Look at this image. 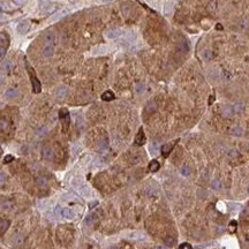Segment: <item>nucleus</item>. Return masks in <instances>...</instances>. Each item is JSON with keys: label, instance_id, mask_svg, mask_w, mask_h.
Masks as SVG:
<instances>
[{"label": "nucleus", "instance_id": "obj_42", "mask_svg": "<svg viewBox=\"0 0 249 249\" xmlns=\"http://www.w3.org/2000/svg\"><path fill=\"white\" fill-rule=\"evenodd\" d=\"M66 14H67V12H65V11H64V12H60V13H58V14H56L53 19L57 20V19H59V17H61V16H65V15H66Z\"/></svg>", "mask_w": 249, "mask_h": 249}, {"label": "nucleus", "instance_id": "obj_33", "mask_svg": "<svg viewBox=\"0 0 249 249\" xmlns=\"http://www.w3.org/2000/svg\"><path fill=\"white\" fill-rule=\"evenodd\" d=\"M144 90V84L143 83H137L136 84V92H139V94H142Z\"/></svg>", "mask_w": 249, "mask_h": 249}, {"label": "nucleus", "instance_id": "obj_5", "mask_svg": "<svg viewBox=\"0 0 249 249\" xmlns=\"http://www.w3.org/2000/svg\"><path fill=\"white\" fill-rule=\"evenodd\" d=\"M56 43V34L53 31H46L44 34V44H53Z\"/></svg>", "mask_w": 249, "mask_h": 249}, {"label": "nucleus", "instance_id": "obj_49", "mask_svg": "<svg viewBox=\"0 0 249 249\" xmlns=\"http://www.w3.org/2000/svg\"><path fill=\"white\" fill-rule=\"evenodd\" d=\"M97 203H98V202H94V203H91L90 205H89V207L92 208V207H95V205H96V204H97Z\"/></svg>", "mask_w": 249, "mask_h": 249}, {"label": "nucleus", "instance_id": "obj_50", "mask_svg": "<svg viewBox=\"0 0 249 249\" xmlns=\"http://www.w3.org/2000/svg\"><path fill=\"white\" fill-rule=\"evenodd\" d=\"M216 28H217V29H222V26H220V24H217V27H216Z\"/></svg>", "mask_w": 249, "mask_h": 249}, {"label": "nucleus", "instance_id": "obj_41", "mask_svg": "<svg viewBox=\"0 0 249 249\" xmlns=\"http://www.w3.org/2000/svg\"><path fill=\"white\" fill-rule=\"evenodd\" d=\"M5 54H6V47H4V46H0V59H1V58H4Z\"/></svg>", "mask_w": 249, "mask_h": 249}, {"label": "nucleus", "instance_id": "obj_8", "mask_svg": "<svg viewBox=\"0 0 249 249\" xmlns=\"http://www.w3.org/2000/svg\"><path fill=\"white\" fill-rule=\"evenodd\" d=\"M121 34H122V31L120 29H110L106 31V37L109 39H115L119 36H121Z\"/></svg>", "mask_w": 249, "mask_h": 249}, {"label": "nucleus", "instance_id": "obj_45", "mask_svg": "<svg viewBox=\"0 0 249 249\" xmlns=\"http://www.w3.org/2000/svg\"><path fill=\"white\" fill-rule=\"evenodd\" d=\"M238 155H239V154L237 152V151H234V150L233 151H230V156H231V157H232V156L234 157V156H238Z\"/></svg>", "mask_w": 249, "mask_h": 249}, {"label": "nucleus", "instance_id": "obj_24", "mask_svg": "<svg viewBox=\"0 0 249 249\" xmlns=\"http://www.w3.org/2000/svg\"><path fill=\"white\" fill-rule=\"evenodd\" d=\"M36 181H37V185L39 186L41 188H44V187L47 186V180H46L44 177H38Z\"/></svg>", "mask_w": 249, "mask_h": 249}, {"label": "nucleus", "instance_id": "obj_47", "mask_svg": "<svg viewBox=\"0 0 249 249\" xmlns=\"http://www.w3.org/2000/svg\"><path fill=\"white\" fill-rule=\"evenodd\" d=\"M156 249H167L166 247H164V246H157L156 247Z\"/></svg>", "mask_w": 249, "mask_h": 249}, {"label": "nucleus", "instance_id": "obj_40", "mask_svg": "<svg viewBox=\"0 0 249 249\" xmlns=\"http://www.w3.org/2000/svg\"><path fill=\"white\" fill-rule=\"evenodd\" d=\"M23 242V238L22 237H17V238L15 239V241H14V245L15 246H20L21 243Z\"/></svg>", "mask_w": 249, "mask_h": 249}, {"label": "nucleus", "instance_id": "obj_17", "mask_svg": "<svg viewBox=\"0 0 249 249\" xmlns=\"http://www.w3.org/2000/svg\"><path fill=\"white\" fill-rule=\"evenodd\" d=\"M231 134L233 136H242L243 135V129L240 127V126H234V127H232V129H231Z\"/></svg>", "mask_w": 249, "mask_h": 249}, {"label": "nucleus", "instance_id": "obj_23", "mask_svg": "<svg viewBox=\"0 0 249 249\" xmlns=\"http://www.w3.org/2000/svg\"><path fill=\"white\" fill-rule=\"evenodd\" d=\"M96 220H97V215H96V213H91V215H89L87 218H85V224H87V225H91V224H94Z\"/></svg>", "mask_w": 249, "mask_h": 249}, {"label": "nucleus", "instance_id": "obj_37", "mask_svg": "<svg viewBox=\"0 0 249 249\" xmlns=\"http://www.w3.org/2000/svg\"><path fill=\"white\" fill-rule=\"evenodd\" d=\"M13 160H14V157H13L12 155L5 156V158H4V163H5V164H8V163L13 162Z\"/></svg>", "mask_w": 249, "mask_h": 249}, {"label": "nucleus", "instance_id": "obj_3", "mask_svg": "<svg viewBox=\"0 0 249 249\" xmlns=\"http://www.w3.org/2000/svg\"><path fill=\"white\" fill-rule=\"evenodd\" d=\"M29 29H30V23H29V21H27V20L21 21V22L17 24V27H16L17 32L21 35H26L27 32L29 31Z\"/></svg>", "mask_w": 249, "mask_h": 249}, {"label": "nucleus", "instance_id": "obj_15", "mask_svg": "<svg viewBox=\"0 0 249 249\" xmlns=\"http://www.w3.org/2000/svg\"><path fill=\"white\" fill-rule=\"evenodd\" d=\"M5 96H6V98L7 99H15L16 97L19 96V91L16 90V89H8V90L6 91Z\"/></svg>", "mask_w": 249, "mask_h": 249}, {"label": "nucleus", "instance_id": "obj_2", "mask_svg": "<svg viewBox=\"0 0 249 249\" xmlns=\"http://www.w3.org/2000/svg\"><path fill=\"white\" fill-rule=\"evenodd\" d=\"M59 118H60L61 126H62V132L67 133L68 128H69V124H71V114L68 112V110L62 107L59 111Z\"/></svg>", "mask_w": 249, "mask_h": 249}, {"label": "nucleus", "instance_id": "obj_27", "mask_svg": "<svg viewBox=\"0 0 249 249\" xmlns=\"http://www.w3.org/2000/svg\"><path fill=\"white\" fill-rule=\"evenodd\" d=\"M7 11H11L9 5L7 2H5V1H0V12H7Z\"/></svg>", "mask_w": 249, "mask_h": 249}, {"label": "nucleus", "instance_id": "obj_34", "mask_svg": "<svg viewBox=\"0 0 249 249\" xmlns=\"http://www.w3.org/2000/svg\"><path fill=\"white\" fill-rule=\"evenodd\" d=\"M233 110H234V112L239 113V112H241L242 110H243V105H242V104H237V105L233 106Z\"/></svg>", "mask_w": 249, "mask_h": 249}, {"label": "nucleus", "instance_id": "obj_43", "mask_svg": "<svg viewBox=\"0 0 249 249\" xmlns=\"http://www.w3.org/2000/svg\"><path fill=\"white\" fill-rule=\"evenodd\" d=\"M14 2H15L16 5H19V6H22V5H24L28 1V0H13Z\"/></svg>", "mask_w": 249, "mask_h": 249}, {"label": "nucleus", "instance_id": "obj_30", "mask_svg": "<svg viewBox=\"0 0 249 249\" xmlns=\"http://www.w3.org/2000/svg\"><path fill=\"white\" fill-rule=\"evenodd\" d=\"M129 238H130V239H136V240H139V239H143V238H144V235H143V234L139 233V232H136V233L129 234Z\"/></svg>", "mask_w": 249, "mask_h": 249}, {"label": "nucleus", "instance_id": "obj_26", "mask_svg": "<svg viewBox=\"0 0 249 249\" xmlns=\"http://www.w3.org/2000/svg\"><path fill=\"white\" fill-rule=\"evenodd\" d=\"M1 69L2 71H5V72H9L11 71V68H12V62L9 60H6V61H4L2 64H1Z\"/></svg>", "mask_w": 249, "mask_h": 249}, {"label": "nucleus", "instance_id": "obj_48", "mask_svg": "<svg viewBox=\"0 0 249 249\" xmlns=\"http://www.w3.org/2000/svg\"><path fill=\"white\" fill-rule=\"evenodd\" d=\"M0 21H6V17L4 15H1V14H0Z\"/></svg>", "mask_w": 249, "mask_h": 249}, {"label": "nucleus", "instance_id": "obj_7", "mask_svg": "<svg viewBox=\"0 0 249 249\" xmlns=\"http://www.w3.org/2000/svg\"><path fill=\"white\" fill-rule=\"evenodd\" d=\"M42 155H43V158L44 159L51 160V159L53 158V156H54V152H53L52 148L45 147V148H43V150H42Z\"/></svg>", "mask_w": 249, "mask_h": 249}, {"label": "nucleus", "instance_id": "obj_18", "mask_svg": "<svg viewBox=\"0 0 249 249\" xmlns=\"http://www.w3.org/2000/svg\"><path fill=\"white\" fill-rule=\"evenodd\" d=\"M102 99L104 102H111L114 99V94L112 91H105L104 94L102 95Z\"/></svg>", "mask_w": 249, "mask_h": 249}, {"label": "nucleus", "instance_id": "obj_36", "mask_svg": "<svg viewBox=\"0 0 249 249\" xmlns=\"http://www.w3.org/2000/svg\"><path fill=\"white\" fill-rule=\"evenodd\" d=\"M7 180V175L5 172H0V185L1 183H5V181Z\"/></svg>", "mask_w": 249, "mask_h": 249}, {"label": "nucleus", "instance_id": "obj_44", "mask_svg": "<svg viewBox=\"0 0 249 249\" xmlns=\"http://www.w3.org/2000/svg\"><path fill=\"white\" fill-rule=\"evenodd\" d=\"M248 215H249V207H247V208H245V210L242 211L241 217H246V216H248Z\"/></svg>", "mask_w": 249, "mask_h": 249}, {"label": "nucleus", "instance_id": "obj_29", "mask_svg": "<svg viewBox=\"0 0 249 249\" xmlns=\"http://www.w3.org/2000/svg\"><path fill=\"white\" fill-rule=\"evenodd\" d=\"M220 186H222V183H220V181H219L218 179H213L211 182V187L213 189H216V190H218V189H220Z\"/></svg>", "mask_w": 249, "mask_h": 249}, {"label": "nucleus", "instance_id": "obj_46", "mask_svg": "<svg viewBox=\"0 0 249 249\" xmlns=\"http://www.w3.org/2000/svg\"><path fill=\"white\" fill-rule=\"evenodd\" d=\"M215 100V96H210V100H209V104H212V102Z\"/></svg>", "mask_w": 249, "mask_h": 249}, {"label": "nucleus", "instance_id": "obj_13", "mask_svg": "<svg viewBox=\"0 0 249 249\" xmlns=\"http://www.w3.org/2000/svg\"><path fill=\"white\" fill-rule=\"evenodd\" d=\"M174 143H175V142H173V143H167V144H165V145H163L162 154L164 157H167V156L170 155V152L172 151V149H173V147H174Z\"/></svg>", "mask_w": 249, "mask_h": 249}, {"label": "nucleus", "instance_id": "obj_4", "mask_svg": "<svg viewBox=\"0 0 249 249\" xmlns=\"http://www.w3.org/2000/svg\"><path fill=\"white\" fill-rule=\"evenodd\" d=\"M53 53H54V45L53 44H44L43 45V56L44 57H52Z\"/></svg>", "mask_w": 249, "mask_h": 249}, {"label": "nucleus", "instance_id": "obj_19", "mask_svg": "<svg viewBox=\"0 0 249 249\" xmlns=\"http://www.w3.org/2000/svg\"><path fill=\"white\" fill-rule=\"evenodd\" d=\"M202 58H203L205 61L211 60L212 58H213V52L210 51V50H204L203 52H202Z\"/></svg>", "mask_w": 249, "mask_h": 249}, {"label": "nucleus", "instance_id": "obj_20", "mask_svg": "<svg viewBox=\"0 0 249 249\" xmlns=\"http://www.w3.org/2000/svg\"><path fill=\"white\" fill-rule=\"evenodd\" d=\"M159 167H160V165H159L158 160H151L150 164H149V170L151 172H157L159 170Z\"/></svg>", "mask_w": 249, "mask_h": 249}, {"label": "nucleus", "instance_id": "obj_52", "mask_svg": "<svg viewBox=\"0 0 249 249\" xmlns=\"http://www.w3.org/2000/svg\"><path fill=\"white\" fill-rule=\"evenodd\" d=\"M103 2H107V1H111V0H102Z\"/></svg>", "mask_w": 249, "mask_h": 249}, {"label": "nucleus", "instance_id": "obj_1", "mask_svg": "<svg viewBox=\"0 0 249 249\" xmlns=\"http://www.w3.org/2000/svg\"><path fill=\"white\" fill-rule=\"evenodd\" d=\"M26 66H27V69H28V73H29V76H30L31 85H32V91H34V94H39L42 90L41 82H39L38 77L36 76V74H35V71L32 69V67L28 64V61L27 60H26Z\"/></svg>", "mask_w": 249, "mask_h": 249}, {"label": "nucleus", "instance_id": "obj_10", "mask_svg": "<svg viewBox=\"0 0 249 249\" xmlns=\"http://www.w3.org/2000/svg\"><path fill=\"white\" fill-rule=\"evenodd\" d=\"M9 225H11V222H9L8 219H6V218L0 219V234H1V235L8 230Z\"/></svg>", "mask_w": 249, "mask_h": 249}, {"label": "nucleus", "instance_id": "obj_38", "mask_svg": "<svg viewBox=\"0 0 249 249\" xmlns=\"http://www.w3.org/2000/svg\"><path fill=\"white\" fill-rule=\"evenodd\" d=\"M165 243L168 246V247H172V246L174 245V239L173 238H167L165 240Z\"/></svg>", "mask_w": 249, "mask_h": 249}, {"label": "nucleus", "instance_id": "obj_11", "mask_svg": "<svg viewBox=\"0 0 249 249\" xmlns=\"http://www.w3.org/2000/svg\"><path fill=\"white\" fill-rule=\"evenodd\" d=\"M8 130H9V122L6 118H1L0 119V132L7 133Z\"/></svg>", "mask_w": 249, "mask_h": 249}, {"label": "nucleus", "instance_id": "obj_31", "mask_svg": "<svg viewBox=\"0 0 249 249\" xmlns=\"http://www.w3.org/2000/svg\"><path fill=\"white\" fill-rule=\"evenodd\" d=\"M1 207H2L4 210L9 211V210H12V208H13V204H12L11 202H4V203L1 204Z\"/></svg>", "mask_w": 249, "mask_h": 249}, {"label": "nucleus", "instance_id": "obj_14", "mask_svg": "<svg viewBox=\"0 0 249 249\" xmlns=\"http://www.w3.org/2000/svg\"><path fill=\"white\" fill-rule=\"evenodd\" d=\"M156 110H157V104H156L155 100H150V102L147 103V105H145V112L147 113H154Z\"/></svg>", "mask_w": 249, "mask_h": 249}, {"label": "nucleus", "instance_id": "obj_51", "mask_svg": "<svg viewBox=\"0 0 249 249\" xmlns=\"http://www.w3.org/2000/svg\"><path fill=\"white\" fill-rule=\"evenodd\" d=\"M2 80H4V77H2V76H1V75H0V83H1V82H2Z\"/></svg>", "mask_w": 249, "mask_h": 249}, {"label": "nucleus", "instance_id": "obj_21", "mask_svg": "<svg viewBox=\"0 0 249 249\" xmlns=\"http://www.w3.org/2000/svg\"><path fill=\"white\" fill-rule=\"evenodd\" d=\"M0 46H4L6 49L8 46V38L5 32H0Z\"/></svg>", "mask_w": 249, "mask_h": 249}, {"label": "nucleus", "instance_id": "obj_12", "mask_svg": "<svg viewBox=\"0 0 249 249\" xmlns=\"http://www.w3.org/2000/svg\"><path fill=\"white\" fill-rule=\"evenodd\" d=\"M67 88L66 87H59L56 91V96H57L58 99H64L66 96H67Z\"/></svg>", "mask_w": 249, "mask_h": 249}, {"label": "nucleus", "instance_id": "obj_39", "mask_svg": "<svg viewBox=\"0 0 249 249\" xmlns=\"http://www.w3.org/2000/svg\"><path fill=\"white\" fill-rule=\"evenodd\" d=\"M179 249H193V247L190 245H189V243H181V245H180V247H179Z\"/></svg>", "mask_w": 249, "mask_h": 249}, {"label": "nucleus", "instance_id": "obj_22", "mask_svg": "<svg viewBox=\"0 0 249 249\" xmlns=\"http://www.w3.org/2000/svg\"><path fill=\"white\" fill-rule=\"evenodd\" d=\"M234 113V110H233V106H225L223 109V115L224 117H231L232 114Z\"/></svg>", "mask_w": 249, "mask_h": 249}, {"label": "nucleus", "instance_id": "obj_35", "mask_svg": "<svg viewBox=\"0 0 249 249\" xmlns=\"http://www.w3.org/2000/svg\"><path fill=\"white\" fill-rule=\"evenodd\" d=\"M228 228H230L231 232H235V230H237V222H235V220H232L230 223Z\"/></svg>", "mask_w": 249, "mask_h": 249}, {"label": "nucleus", "instance_id": "obj_25", "mask_svg": "<svg viewBox=\"0 0 249 249\" xmlns=\"http://www.w3.org/2000/svg\"><path fill=\"white\" fill-rule=\"evenodd\" d=\"M107 145H109V142H107V140H106L105 137L104 139H100L98 142V148L99 150H105L106 148H107Z\"/></svg>", "mask_w": 249, "mask_h": 249}, {"label": "nucleus", "instance_id": "obj_28", "mask_svg": "<svg viewBox=\"0 0 249 249\" xmlns=\"http://www.w3.org/2000/svg\"><path fill=\"white\" fill-rule=\"evenodd\" d=\"M180 172H181V174L183 175V177H188L189 174H190V167H189V166H186V165L182 166Z\"/></svg>", "mask_w": 249, "mask_h": 249}, {"label": "nucleus", "instance_id": "obj_6", "mask_svg": "<svg viewBox=\"0 0 249 249\" xmlns=\"http://www.w3.org/2000/svg\"><path fill=\"white\" fill-rule=\"evenodd\" d=\"M144 143H145V135H144L143 128H140L139 133H137L135 136V144L141 147V145H143Z\"/></svg>", "mask_w": 249, "mask_h": 249}, {"label": "nucleus", "instance_id": "obj_53", "mask_svg": "<svg viewBox=\"0 0 249 249\" xmlns=\"http://www.w3.org/2000/svg\"><path fill=\"white\" fill-rule=\"evenodd\" d=\"M112 249H120V248H118V247H113Z\"/></svg>", "mask_w": 249, "mask_h": 249}, {"label": "nucleus", "instance_id": "obj_54", "mask_svg": "<svg viewBox=\"0 0 249 249\" xmlns=\"http://www.w3.org/2000/svg\"><path fill=\"white\" fill-rule=\"evenodd\" d=\"M248 147H249V145H248Z\"/></svg>", "mask_w": 249, "mask_h": 249}, {"label": "nucleus", "instance_id": "obj_9", "mask_svg": "<svg viewBox=\"0 0 249 249\" xmlns=\"http://www.w3.org/2000/svg\"><path fill=\"white\" fill-rule=\"evenodd\" d=\"M61 216L66 219H74L75 218V212L73 211L72 209H68V208H64L61 209Z\"/></svg>", "mask_w": 249, "mask_h": 249}, {"label": "nucleus", "instance_id": "obj_16", "mask_svg": "<svg viewBox=\"0 0 249 249\" xmlns=\"http://www.w3.org/2000/svg\"><path fill=\"white\" fill-rule=\"evenodd\" d=\"M177 51L180 53H186L189 51V44L187 43V42H182V43H180L179 45H178L177 47Z\"/></svg>", "mask_w": 249, "mask_h": 249}, {"label": "nucleus", "instance_id": "obj_32", "mask_svg": "<svg viewBox=\"0 0 249 249\" xmlns=\"http://www.w3.org/2000/svg\"><path fill=\"white\" fill-rule=\"evenodd\" d=\"M171 13H172V5L171 4H167L164 8V14L165 15H170Z\"/></svg>", "mask_w": 249, "mask_h": 249}]
</instances>
